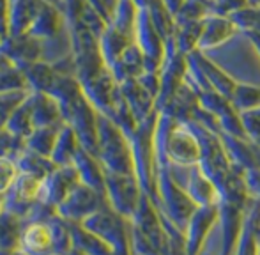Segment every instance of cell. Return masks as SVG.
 Masks as SVG:
<instances>
[{
    "label": "cell",
    "instance_id": "6da1fadb",
    "mask_svg": "<svg viewBox=\"0 0 260 255\" xmlns=\"http://www.w3.org/2000/svg\"><path fill=\"white\" fill-rule=\"evenodd\" d=\"M156 206L182 232L197 211L188 190L179 184L174 169L165 162H156Z\"/></svg>",
    "mask_w": 260,
    "mask_h": 255
},
{
    "label": "cell",
    "instance_id": "7a4b0ae2",
    "mask_svg": "<svg viewBox=\"0 0 260 255\" xmlns=\"http://www.w3.org/2000/svg\"><path fill=\"white\" fill-rule=\"evenodd\" d=\"M98 158L105 170L135 176L131 142L110 117L100 114L98 119Z\"/></svg>",
    "mask_w": 260,
    "mask_h": 255
},
{
    "label": "cell",
    "instance_id": "3957f363",
    "mask_svg": "<svg viewBox=\"0 0 260 255\" xmlns=\"http://www.w3.org/2000/svg\"><path fill=\"white\" fill-rule=\"evenodd\" d=\"M157 115L154 112L149 119L138 124L137 131L131 135V152H133L135 176L140 183L142 190L156 202V144L154 133L157 124Z\"/></svg>",
    "mask_w": 260,
    "mask_h": 255
},
{
    "label": "cell",
    "instance_id": "277c9868",
    "mask_svg": "<svg viewBox=\"0 0 260 255\" xmlns=\"http://www.w3.org/2000/svg\"><path fill=\"white\" fill-rule=\"evenodd\" d=\"M144 195L137 176L105 170V199L117 214L131 221Z\"/></svg>",
    "mask_w": 260,
    "mask_h": 255
},
{
    "label": "cell",
    "instance_id": "5b68a950",
    "mask_svg": "<svg viewBox=\"0 0 260 255\" xmlns=\"http://www.w3.org/2000/svg\"><path fill=\"white\" fill-rule=\"evenodd\" d=\"M85 229L105 239L113 252H133L131 250V221L117 214L106 204L100 211L90 214L87 220L82 221Z\"/></svg>",
    "mask_w": 260,
    "mask_h": 255
},
{
    "label": "cell",
    "instance_id": "8992f818",
    "mask_svg": "<svg viewBox=\"0 0 260 255\" xmlns=\"http://www.w3.org/2000/svg\"><path fill=\"white\" fill-rule=\"evenodd\" d=\"M188 76V55L181 53L175 46L174 39L167 41V55H165L163 66L159 69V80H161V89L156 100V108L161 112L179 92L186 82Z\"/></svg>",
    "mask_w": 260,
    "mask_h": 255
},
{
    "label": "cell",
    "instance_id": "52a82bcc",
    "mask_svg": "<svg viewBox=\"0 0 260 255\" xmlns=\"http://www.w3.org/2000/svg\"><path fill=\"white\" fill-rule=\"evenodd\" d=\"M98 119L100 112L90 105L85 94H80L73 105L64 112V122L73 128L80 145L98 156Z\"/></svg>",
    "mask_w": 260,
    "mask_h": 255
},
{
    "label": "cell",
    "instance_id": "ba28073f",
    "mask_svg": "<svg viewBox=\"0 0 260 255\" xmlns=\"http://www.w3.org/2000/svg\"><path fill=\"white\" fill-rule=\"evenodd\" d=\"M135 43L142 50L145 59V71H159L167 55V41L157 32L151 20L147 9H140L138 13L137 28H135Z\"/></svg>",
    "mask_w": 260,
    "mask_h": 255
},
{
    "label": "cell",
    "instance_id": "9c48e42d",
    "mask_svg": "<svg viewBox=\"0 0 260 255\" xmlns=\"http://www.w3.org/2000/svg\"><path fill=\"white\" fill-rule=\"evenodd\" d=\"M103 206H106L103 193L85 186L83 183H78L57 207V214L66 221L82 224L83 220H87L90 214L100 211Z\"/></svg>",
    "mask_w": 260,
    "mask_h": 255
},
{
    "label": "cell",
    "instance_id": "30bf717a",
    "mask_svg": "<svg viewBox=\"0 0 260 255\" xmlns=\"http://www.w3.org/2000/svg\"><path fill=\"white\" fill-rule=\"evenodd\" d=\"M219 224L218 204L214 206H200L189 218L184 229V250L186 255H202L209 236Z\"/></svg>",
    "mask_w": 260,
    "mask_h": 255
},
{
    "label": "cell",
    "instance_id": "8fae6325",
    "mask_svg": "<svg viewBox=\"0 0 260 255\" xmlns=\"http://www.w3.org/2000/svg\"><path fill=\"white\" fill-rule=\"evenodd\" d=\"M80 85H82L83 94L90 101V105L100 114L110 117L113 112V107H115L117 96H119V83L113 78L112 71L108 68H105L101 73H98L96 76L80 83Z\"/></svg>",
    "mask_w": 260,
    "mask_h": 255
},
{
    "label": "cell",
    "instance_id": "7c38bea8",
    "mask_svg": "<svg viewBox=\"0 0 260 255\" xmlns=\"http://www.w3.org/2000/svg\"><path fill=\"white\" fill-rule=\"evenodd\" d=\"M78 183H80V177L75 167L73 165L57 167L52 174H48L43 179L38 200L57 211V207L62 204V200L71 193V190Z\"/></svg>",
    "mask_w": 260,
    "mask_h": 255
},
{
    "label": "cell",
    "instance_id": "4fadbf2b",
    "mask_svg": "<svg viewBox=\"0 0 260 255\" xmlns=\"http://www.w3.org/2000/svg\"><path fill=\"white\" fill-rule=\"evenodd\" d=\"M0 52L11 60V64L23 71L30 64L43 60V41L28 34L16 38L6 36L0 43Z\"/></svg>",
    "mask_w": 260,
    "mask_h": 255
},
{
    "label": "cell",
    "instance_id": "5bb4252c",
    "mask_svg": "<svg viewBox=\"0 0 260 255\" xmlns=\"http://www.w3.org/2000/svg\"><path fill=\"white\" fill-rule=\"evenodd\" d=\"M237 27L230 16L223 14L209 13L202 20V32H200L199 50L200 52H209L218 46L229 43L234 36L237 34Z\"/></svg>",
    "mask_w": 260,
    "mask_h": 255
},
{
    "label": "cell",
    "instance_id": "9a60e30c",
    "mask_svg": "<svg viewBox=\"0 0 260 255\" xmlns=\"http://www.w3.org/2000/svg\"><path fill=\"white\" fill-rule=\"evenodd\" d=\"M188 59L200 69L202 76L206 78L207 85L211 87L212 90L223 94V96L229 98V100L232 98L234 90H236V87L239 82H237L230 73H226L221 66H218L212 59H209L206 55V52H200V50L189 53Z\"/></svg>",
    "mask_w": 260,
    "mask_h": 255
},
{
    "label": "cell",
    "instance_id": "2e32d148",
    "mask_svg": "<svg viewBox=\"0 0 260 255\" xmlns=\"http://www.w3.org/2000/svg\"><path fill=\"white\" fill-rule=\"evenodd\" d=\"M45 0H9L7 4V36H25L28 34L32 23L38 18Z\"/></svg>",
    "mask_w": 260,
    "mask_h": 255
},
{
    "label": "cell",
    "instance_id": "e0dca14e",
    "mask_svg": "<svg viewBox=\"0 0 260 255\" xmlns=\"http://www.w3.org/2000/svg\"><path fill=\"white\" fill-rule=\"evenodd\" d=\"M120 94H122L124 101L129 107V110L133 112L135 119L138 122L145 121V119L151 117L154 112H157L156 108V98L138 82V78H129L126 82L119 83Z\"/></svg>",
    "mask_w": 260,
    "mask_h": 255
},
{
    "label": "cell",
    "instance_id": "ac0fdd59",
    "mask_svg": "<svg viewBox=\"0 0 260 255\" xmlns=\"http://www.w3.org/2000/svg\"><path fill=\"white\" fill-rule=\"evenodd\" d=\"M28 105H30V114L34 128L45 126H64V115L62 108L57 103L55 98L48 92H34L32 90L28 96Z\"/></svg>",
    "mask_w": 260,
    "mask_h": 255
},
{
    "label": "cell",
    "instance_id": "d6986e66",
    "mask_svg": "<svg viewBox=\"0 0 260 255\" xmlns=\"http://www.w3.org/2000/svg\"><path fill=\"white\" fill-rule=\"evenodd\" d=\"M18 248L27 255H53L48 221H27V224H23Z\"/></svg>",
    "mask_w": 260,
    "mask_h": 255
},
{
    "label": "cell",
    "instance_id": "ffe728a7",
    "mask_svg": "<svg viewBox=\"0 0 260 255\" xmlns=\"http://www.w3.org/2000/svg\"><path fill=\"white\" fill-rule=\"evenodd\" d=\"M71 165L78 172L80 183L105 195V167L101 165L100 158L96 154H92L80 145Z\"/></svg>",
    "mask_w": 260,
    "mask_h": 255
},
{
    "label": "cell",
    "instance_id": "44dd1931",
    "mask_svg": "<svg viewBox=\"0 0 260 255\" xmlns=\"http://www.w3.org/2000/svg\"><path fill=\"white\" fill-rule=\"evenodd\" d=\"M66 27H68V23H66L64 11L53 4L45 2L38 18L32 23L30 30H28V36L39 39V41H48V39H53L55 36L60 34L62 28Z\"/></svg>",
    "mask_w": 260,
    "mask_h": 255
},
{
    "label": "cell",
    "instance_id": "7402d4cb",
    "mask_svg": "<svg viewBox=\"0 0 260 255\" xmlns=\"http://www.w3.org/2000/svg\"><path fill=\"white\" fill-rule=\"evenodd\" d=\"M186 190H188L189 197L193 199V202L197 204V207L200 206H214L219 202V193L218 188L214 186L211 179L199 169L193 167L189 169L188 174V183H186Z\"/></svg>",
    "mask_w": 260,
    "mask_h": 255
},
{
    "label": "cell",
    "instance_id": "603a6c76",
    "mask_svg": "<svg viewBox=\"0 0 260 255\" xmlns=\"http://www.w3.org/2000/svg\"><path fill=\"white\" fill-rule=\"evenodd\" d=\"M258 218H260V202L251 200L248 207L246 218H244L243 232H241L239 243L234 255H258Z\"/></svg>",
    "mask_w": 260,
    "mask_h": 255
},
{
    "label": "cell",
    "instance_id": "cb8c5ba5",
    "mask_svg": "<svg viewBox=\"0 0 260 255\" xmlns=\"http://www.w3.org/2000/svg\"><path fill=\"white\" fill-rule=\"evenodd\" d=\"M68 224L75 250L82 252L83 255H113V248L100 236L90 232L82 224H71V221H68Z\"/></svg>",
    "mask_w": 260,
    "mask_h": 255
},
{
    "label": "cell",
    "instance_id": "d4e9b609",
    "mask_svg": "<svg viewBox=\"0 0 260 255\" xmlns=\"http://www.w3.org/2000/svg\"><path fill=\"white\" fill-rule=\"evenodd\" d=\"M113 78L117 80V83H122L129 78H138L142 73L145 71V59L142 50L138 48L137 43H131L126 48V52L120 55V59L110 68Z\"/></svg>",
    "mask_w": 260,
    "mask_h": 255
},
{
    "label": "cell",
    "instance_id": "484cf974",
    "mask_svg": "<svg viewBox=\"0 0 260 255\" xmlns=\"http://www.w3.org/2000/svg\"><path fill=\"white\" fill-rule=\"evenodd\" d=\"M133 41H135L133 38H129V36L122 34L120 30H117L113 25H108L106 30L101 34V38H100V50H101V55H103L106 68L108 69L112 68V66L120 59V55L126 52V48Z\"/></svg>",
    "mask_w": 260,
    "mask_h": 255
},
{
    "label": "cell",
    "instance_id": "4316f807",
    "mask_svg": "<svg viewBox=\"0 0 260 255\" xmlns=\"http://www.w3.org/2000/svg\"><path fill=\"white\" fill-rule=\"evenodd\" d=\"M14 162H16V167H18V170H20V174L38 177V179H41V181L57 169V165H55L50 158L39 156V154H36V152L28 151V149H23V151L18 152V154L14 156Z\"/></svg>",
    "mask_w": 260,
    "mask_h": 255
},
{
    "label": "cell",
    "instance_id": "83f0119b",
    "mask_svg": "<svg viewBox=\"0 0 260 255\" xmlns=\"http://www.w3.org/2000/svg\"><path fill=\"white\" fill-rule=\"evenodd\" d=\"M62 126H45V128H34L30 135L25 138V149L36 152L45 158H52V152L55 149L58 138V131Z\"/></svg>",
    "mask_w": 260,
    "mask_h": 255
},
{
    "label": "cell",
    "instance_id": "f1b7e54d",
    "mask_svg": "<svg viewBox=\"0 0 260 255\" xmlns=\"http://www.w3.org/2000/svg\"><path fill=\"white\" fill-rule=\"evenodd\" d=\"M78 147H80V142H78V138H76V133L73 131L71 126L64 124L60 128V131H58L57 144H55V149L50 160H52L57 167L71 165Z\"/></svg>",
    "mask_w": 260,
    "mask_h": 255
},
{
    "label": "cell",
    "instance_id": "f546056e",
    "mask_svg": "<svg viewBox=\"0 0 260 255\" xmlns=\"http://www.w3.org/2000/svg\"><path fill=\"white\" fill-rule=\"evenodd\" d=\"M23 75L27 78L30 90H34V92H48L52 89L55 78H57V71L46 60H38V62L30 64L23 69Z\"/></svg>",
    "mask_w": 260,
    "mask_h": 255
},
{
    "label": "cell",
    "instance_id": "4dcf8cb0",
    "mask_svg": "<svg viewBox=\"0 0 260 255\" xmlns=\"http://www.w3.org/2000/svg\"><path fill=\"white\" fill-rule=\"evenodd\" d=\"M30 96V94H28ZM4 130L11 135V137L23 140L28 135L34 131V122H32V114H30V105H28V98L25 100V103L21 107H18L14 112H11L6 119V128Z\"/></svg>",
    "mask_w": 260,
    "mask_h": 255
},
{
    "label": "cell",
    "instance_id": "1f68e13d",
    "mask_svg": "<svg viewBox=\"0 0 260 255\" xmlns=\"http://www.w3.org/2000/svg\"><path fill=\"white\" fill-rule=\"evenodd\" d=\"M200 32H202V21H186V23H175L174 39L175 46L181 53L189 55V53L199 50Z\"/></svg>",
    "mask_w": 260,
    "mask_h": 255
},
{
    "label": "cell",
    "instance_id": "d6a6232c",
    "mask_svg": "<svg viewBox=\"0 0 260 255\" xmlns=\"http://www.w3.org/2000/svg\"><path fill=\"white\" fill-rule=\"evenodd\" d=\"M138 9L135 6L133 0H117V6L113 9L112 14V23L117 30H120L122 34L129 36L135 39V28H137V21H138Z\"/></svg>",
    "mask_w": 260,
    "mask_h": 255
},
{
    "label": "cell",
    "instance_id": "836d02e7",
    "mask_svg": "<svg viewBox=\"0 0 260 255\" xmlns=\"http://www.w3.org/2000/svg\"><path fill=\"white\" fill-rule=\"evenodd\" d=\"M21 231H23V220L4 211L0 214V248H18L20 246Z\"/></svg>",
    "mask_w": 260,
    "mask_h": 255
},
{
    "label": "cell",
    "instance_id": "e575fe53",
    "mask_svg": "<svg viewBox=\"0 0 260 255\" xmlns=\"http://www.w3.org/2000/svg\"><path fill=\"white\" fill-rule=\"evenodd\" d=\"M230 101H232L234 108L239 114L257 110V108H260V85L239 82L236 90H234L232 98H230Z\"/></svg>",
    "mask_w": 260,
    "mask_h": 255
},
{
    "label": "cell",
    "instance_id": "d590c367",
    "mask_svg": "<svg viewBox=\"0 0 260 255\" xmlns=\"http://www.w3.org/2000/svg\"><path fill=\"white\" fill-rule=\"evenodd\" d=\"M50 234H52L53 255H68L73 250L71 232H69V224L62 220L58 214H55L48 220Z\"/></svg>",
    "mask_w": 260,
    "mask_h": 255
},
{
    "label": "cell",
    "instance_id": "8d00e7d4",
    "mask_svg": "<svg viewBox=\"0 0 260 255\" xmlns=\"http://www.w3.org/2000/svg\"><path fill=\"white\" fill-rule=\"evenodd\" d=\"M230 18H232V21L236 23L237 30L241 34L260 32V6H248L234 13Z\"/></svg>",
    "mask_w": 260,
    "mask_h": 255
},
{
    "label": "cell",
    "instance_id": "74e56055",
    "mask_svg": "<svg viewBox=\"0 0 260 255\" xmlns=\"http://www.w3.org/2000/svg\"><path fill=\"white\" fill-rule=\"evenodd\" d=\"M13 90H30L23 71L16 66L0 69V94L13 92Z\"/></svg>",
    "mask_w": 260,
    "mask_h": 255
},
{
    "label": "cell",
    "instance_id": "f35d334b",
    "mask_svg": "<svg viewBox=\"0 0 260 255\" xmlns=\"http://www.w3.org/2000/svg\"><path fill=\"white\" fill-rule=\"evenodd\" d=\"M20 176L13 156H0V193H6Z\"/></svg>",
    "mask_w": 260,
    "mask_h": 255
},
{
    "label": "cell",
    "instance_id": "ab89813d",
    "mask_svg": "<svg viewBox=\"0 0 260 255\" xmlns=\"http://www.w3.org/2000/svg\"><path fill=\"white\" fill-rule=\"evenodd\" d=\"M32 90H13V92H4L0 94V114L7 115L11 112H14L18 107L25 103V100L28 98Z\"/></svg>",
    "mask_w": 260,
    "mask_h": 255
},
{
    "label": "cell",
    "instance_id": "60d3db41",
    "mask_svg": "<svg viewBox=\"0 0 260 255\" xmlns=\"http://www.w3.org/2000/svg\"><path fill=\"white\" fill-rule=\"evenodd\" d=\"M250 6V0H212L211 13L223 14V16H232L234 13Z\"/></svg>",
    "mask_w": 260,
    "mask_h": 255
},
{
    "label": "cell",
    "instance_id": "b9f144b4",
    "mask_svg": "<svg viewBox=\"0 0 260 255\" xmlns=\"http://www.w3.org/2000/svg\"><path fill=\"white\" fill-rule=\"evenodd\" d=\"M241 115H243L244 130H246L248 138L260 147V108L251 112H244Z\"/></svg>",
    "mask_w": 260,
    "mask_h": 255
},
{
    "label": "cell",
    "instance_id": "7bdbcfd3",
    "mask_svg": "<svg viewBox=\"0 0 260 255\" xmlns=\"http://www.w3.org/2000/svg\"><path fill=\"white\" fill-rule=\"evenodd\" d=\"M244 181H246V188L250 197L260 202V167L244 170Z\"/></svg>",
    "mask_w": 260,
    "mask_h": 255
},
{
    "label": "cell",
    "instance_id": "ee69618b",
    "mask_svg": "<svg viewBox=\"0 0 260 255\" xmlns=\"http://www.w3.org/2000/svg\"><path fill=\"white\" fill-rule=\"evenodd\" d=\"M163 2V6H165V9L168 11V13L172 14V16L175 18V14L181 11V7L184 6V2L186 0H161Z\"/></svg>",
    "mask_w": 260,
    "mask_h": 255
},
{
    "label": "cell",
    "instance_id": "f6af8a7d",
    "mask_svg": "<svg viewBox=\"0 0 260 255\" xmlns=\"http://www.w3.org/2000/svg\"><path fill=\"white\" fill-rule=\"evenodd\" d=\"M243 36L250 41V45L253 46V50L260 57V32H248V34H243Z\"/></svg>",
    "mask_w": 260,
    "mask_h": 255
},
{
    "label": "cell",
    "instance_id": "bcb514c9",
    "mask_svg": "<svg viewBox=\"0 0 260 255\" xmlns=\"http://www.w3.org/2000/svg\"><path fill=\"white\" fill-rule=\"evenodd\" d=\"M0 255H27L23 253L20 248H13V250H6V248H0Z\"/></svg>",
    "mask_w": 260,
    "mask_h": 255
},
{
    "label": "cell",
    "instance_id": "7dc6e473",
    "mask_svg": "<svg viewBox=\"0 0 260 255\" xmlns=\"http://www.w3.org/2000/svg\"><path fill=\"white\" fill-rule=\"evenodd\" d=\"M9 66H13V64H11V60L7 59V57L4 55L2 52H0V69H4V68H9Z\"/></svg>",
    "mask_w": 260,
    "mask_h": 255
},
{
    "label": "cell",
    "instance_id": "c3c4849f",
    "mask_svg": "<svg viewBox=\"0 0 260 255\" xmlns=\"http://www.w3.org/2000/svg\"><path fill=\"white\" fill-rule=\"evenodd\" d=\"M45 2H48V4H53V6L60 7V9H64V0H45Z\"/></svg>",
    "mask_w": 260,
    "mask_h": 255
},
{
    "label": "cell",
    "instance_id": "681fc988",
    "mask_svg": "<svg viewBox=\"0 0 260 255\" xmlns=\"http://www.w3.org/2000/svg\"><path fill=\"white\" fill-rule=\"evenodd\" d=\"M4 206H6V199H4V195L0 193V214L4 213Z\"/></svg>",
    "mask_w": 260,
    "mask_h": 255
},
{
    "label": "cell",
    "instance_id": "f907efd6",
    "mask_svg": "<svg viewBox=\"0 0 260 255\" xmlns=\"http://www.w3.org/2000/svg\"><path fill=\"white\" fill-rule=\"evenodd\" d=\"M6 115L4 114H0V130H4V128H6Z\"/></svg>",
    "mask_w": 260,
    "mask_h": 255
},
{
    "label": "cell",
    "instance_id": "816d5d0a",
    "mask_svg": "<svg viewBox=\"0 0 260 255\" xmlns=\"http://www.w3.org/2000/svg\"><path fill=\"white\" fill-rule=\"evenodd\" d=\"M68 255H83V253H82V252H78V250H75V248H73L71 252H69Z\"/></svg>",
    "mask_w": 260,
    "mask_h": 255
},
{
    "label": "cell",
    "instance_id": "f5cc1de1",
    "mask_svg": "<svg viewBox=\"0 0 260 255\" xmlns=\"http://www.w3.org/2000/svg\"><path fill=\"white\" fill-rule=\"evenodd\" d=\"M113 255H133V252H113Z\"/></svg>",
    "mask_w": 260,
    "mask_h": 255
},
{
    "label": "cell",
    "instance_id": "db71d44e",
    "mask_svg": "<svg viewBox=\"0 0 260 255\" xmlns=\"http://www.w3.org/2000/svg\"><path fill=\"white\" fill-rule=\"evenodd\" d=\"M250 6H260V0H250Z\"/></svg>",
    "mask_w": 260,
    "mask_h": 255
},
{
    "label": "cell",
    "instance_id": "11a10c76",
    "mask_svg": "<svg viewBox=\"0 0 260 255\" xmlns=\"http://www.w3.org/2000/svg\"><path fill=\"white\" fill-rule=\"evenodd\" d=\"M4 38H6V34H4V32L0 30V43H2V39H4Z\"/></svg>",
    "mask_w": 260,
    "mask_h": 255
},
{
    "label": "cell",
    "instance_id": "9f6ffc18",
    "mask_svg": "<svg viewBox=\"0 0 260 255\" xmlns=\"http://www.w3.org/2000/svg\"><path fill=\"white\" fill-rule=\"evenodd\" d=\"M258 227H260V218H258Z\"/></svg>",
    "mask_w": 260,
    "mask_h": 255
},
{
    "label": "cell",
    "instance_id": "6f0895ef",
    "mask_svg": "<svg viewBox=\"0 0 260 255\" xmlns=\"http://www.w3.org/2000/svg\"><path fill=\"white\" fill-rule=\"evenodd\" d=\"M209 2H212V0H209Z\"/></svg>",
    "mask_w": 260,
    "mask_h": 255
}]
</instances>
